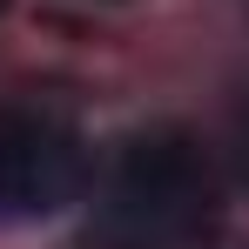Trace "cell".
I'll use <instances>...</instances> for the list:
<instances>
[{
    "instance_id": "6da1fadb",
    "label": "cell",
    "mask_w": 249,
    "mask_h": 249,
    "mask_svg": "<svg viewBox=\"0 0 249 249\" xmlns=\"http://www.w3.org/2000/svg\"><path fill=\"white\" fill-rule=\"evenodd\" d=\"M81 155L54 122L0 108V222H41L74 196Z\"/></svg>"
},
{
    "instance_id": "3957f363",
    "label": "cell",
    "mask_w": 249,
    "mask_h": 249,
    "mask_svg": "<svg viewBox=\"0 0 249 249\" xmlns=\"http://www.w3.org/2000/svg\"><path fill=\"white\" fill-rule=\"evenodd\" d=\"M243 155H249V108H243Z\"/></svg>"
},
{
    "instance_id": "7a4b0ae2",
    "label": "cell",
    "mask_w": 249,
    "mask_h": 249,
    "mask_svg": "<svg viewBox=\"0 0 249 249\" xmlns=\"http://www.w3.org/2000/svg\"><path fill=\"white\" fill-rule=\"evenodd\" d=\"M122 209L135 222H189L209 196V168L202 155L182 142V135H142V142H128L122 155Z\"/></svg>"
},
{
    "instance_id": "277c9868",
    "label": "cell",
    "mask_w": 249,
    "mask_h": 249,
    "mask_svg": "<svg viewBox=\"0 0 249 249\" xmlns=\"http://www.w3.org/2000/svg\"><path fill=\"white\" fill-rule=\"evenodd\" d=\"M0 7H7V0H0Z\"/></svg>"
}]
</instances>
